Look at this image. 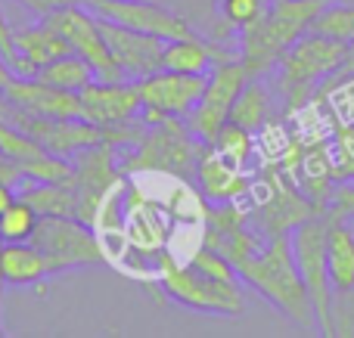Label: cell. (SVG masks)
Returning <instances> with one entry per match:
<instances>
[{
  "label": "cell",
  "instance_id": "1",
  "mask_svg": "<svg viewBox=\"0 0 354 338\" xmlns=\"http://www.w3.org/2000/svg\"><path fill=\"white\" fill-rule=\"evenodd\" d=\"M236 273L258 295L268 298L292 326H299L301 332H317V317H314L311 298H308L301 273L295 267L289 236L264 239L258 252H252L249 258L239 261Z\"/></svg>",
  "mask_w": 354,
  "mask_h": 338
},
{
  "label": "cell",
  "instance_id": "28",
  "mask_svg": "<svg viewBox=\"0 0 354 338\" xmlns=\"http://www.w3.org/2000/svg\"><path fill=\"white\" fill-rule=\"evenodd\" d=\"M19 168H22V177L35 180V183H72V174H75L72 159H62V155H53V152H44Z\"/></svg>",
  "mask_w": 354,
  "mask_h": 338
},
{
  "label": "cell",
  "instance_id": "33",
  "mask_svg": "<svg viewBox=\"0 0 354 338\" xmlns=\"http://www.w3.org/2000/svg\"><path fill=\"white\" fill-rule=\"evenodd\" d=\"M330 208L339 211L342 217H354V183H339L336 186Z\"/></svg>",
  "mask_w": 354,
  "mask_h": 338
},
{
  "label": "cell",
  "instance_id": "15",
  "mask_svg": "<svg viewBox=\"0 0 354 338\" xmlns=\"http://www.w3.org/2000/svg\"><path fill=\"white\" fill-rule=\"evenodd\" d=\"M3 99L22 112L41 118H81V99L78 93L59 90V87L47 84L41 78H16L3 87Z\"/></svg>",
  "mask_w": 354,
  "mask_h": 338
},
{
  "label": "cell",
  "instance_id": "17",
  "mask_svg": "<svg viewBox=\"0 0 354 338\" xmlns=\"http://www.w3.org/2000/svg\"><path fill=\"white\" fill-rule=\"evenodd\" d=\"M12 43H16V53H19L16 74H22V78H35L47 62L59 59V56H66V53H75L66 37L50 22H44V19L37 25H31V28L12 31Z\"/></svg>",
  "mask_w": 354,
  "mask_h": 338
},
{
  "label": "cell",
  "instance_id": "24",
  "mask_svg": "<svg viewBox=\"0 0 354 338\" xmlns=\"http://www.w3.org/2000/svg\"><path fill=\"white\" fill-rule=\"evenodd\" d=\"M317 109H326V118L333 124L348 121L354 124V72L351 74H330L320 84V90L311 99Z\"/></svg>",
  "mask_w": 354,
  "mask_h": 338
},
{
  "label": "cell",
  "instance_id": "34",
  "mask_svg": "<svg viewBox=\"0 0 354 338\" xmlns=\"http://www.w3.org/2000/svg\"><path fill=\"white\" fill-rule=\"evenodd\" d=\"M19 3H25L28 10H35L37 16H47V12L53 10H62V6H72V3H91V0H19Z\"/></svg>",
  "mask_w": 354,
  "mask_h": 338
},
{
  "label": "cell",
  "instance_id": "14",
  "mask_svg": "<svg viewBox=\"0 0 354 338\" xmlns=\"http://www.w3.org/2000/svg\"><path fill=\"white\" fill-rule=\"evenodd\" d=\"M81 99V118L93 124H122L131 118H140V87L137 81H91L78 93Z\"/></svg>",
  "mask_w": 354,
  "mask_h": 338
},
{
  "label": "cell",
  "instance_id": "22",
  "mask_svg": "<svg viewBox=\"0 0 354 338\" xmlns=\"http://www.w3.org/2000/svg\"><path fill=\"white\" fill-rule=\"evenodd\" d=\"M16 196L25 199L31 208L37 211V217L44 215H59V217H75L78 202L68 183H35V180H22L16 186Z\"/></svg>",
  "mask_w": 354,
  "mask_h": 338
},
{
  "label": "cell",
  "instance_id": "25",
  "mask_svg": "<svg viewBox=\"0 0 354 338\" xmlns=\"http://www.w3.org/2000/svg\"><path fill=\"white\" fill-rule=\"evenodd\" d=\"M212 146L218 149V152L224 155L230 165L243 168V171H249L252 159H255V152H258L255 134H252V130H245V128H239V124H233V121H227L224 128L218 130V137L212 140Z\"/></svg>",
  "mask_w": 354,
  "mask_h": 338
},
{
  "label": "cell",
  "instance_id": "9",
  "mask_svg": "<svg viewBox=\"0 0 354 338\" xmlns=\"http://www.w3.org/2000/svg\"><path fill=\"white\" fill-rule=\"evenodd\" d=\"M44 22H50L62 37L68 41V47L75 50L78 56H84L87 62L93 66L100 81H128L122 72V66L115 62L109 43H106L103 25H100V16L91 12L87 6L72 3L62 6V10H53L47 16H41Z\"/></svg>",
  "mask_w": 354,
  "mask_h": 338
},
{
  "label": "cell",
  "instance_id": "31",
  "mask_svg": "<svg viewBox=\"0 0 354 338\" xmlns=\"http://www.w3.org/2000/svg\"><path fill=\"white\" fill-rule=\"evenodd\" d=\"M189 264H193L196 270H202V273H208V277H214V279H224V283H239L236 267H233L221 252H214V248H208V246H199V248H196V252L189 255Z\"/></svg>",
  "mask_w": 354,
  "mask_h": 338
},
{
  "label": "cell",
  "instance_id": "19",
  "mask_svg": "<svg viewBox=\"0 0 354 338\" xmlns=\"http://www.w3.org/2000/svg\"><path fill=\"white\" fill-rule=\"evenodd\" d=\"M326 270H330L333 295L354 292V230L348 217L326 208Z\"/></svg>",
  "mask_w": 354,
  "mask_h": 338
},
{
  "label": "cell",
  "instance_id": "18",
  "mask_svg": "<svg viewBox=\"0 0 354 338\" xmlns=\"http://www.w3.org/2000/svg\"><path fill=\"white\" fill-rule=\"evenodd\" d=\"M230 41H212V37H180V41H165V56L162 68L187 74H208L214 62L230 59Z\"/></svg>",
  "mask_w": 354,
  "mask_h": 338
},
{
  "label": "cell",
  "instance_id": "35",
  "mask_svg": "<svg viewBox=\"0 0 354 338\" xmlns=\"http://www.w3.org/2000/svg\"><path fill=\"white\" fill-rule=\"evenodd\" d=\"M12 199H16V190H12L10 183H0V215L12 205Z\"/></svg>",
  "mask_w": 354,
  "mask_h": 338
},
{
  "label": "cell",
  "instance_id": "11",
  "mask_svg": "<svg viewBox=\"0 0 354 338\" xmlns=\"http://www.w3.org/2000/svg\"><path fill=\"white\" fill-rule=\"evenodd\" d=\"M208 74H187L171 72V68H159V72L147 74L137 81L140 87V118L149 124H159L165 118H187L196 109L202 90H205Z\"/></svg>",
  "mask_w": 354,
  "mask_h": 338
},
{
  "label": "cell",
  "instance_id": "38",
  "mask_svg": "<svg viewBox=\"0 0 354 338\" xmlns=\"http://www.w3.org/2000/svg\"><path fill=\"white\" fill-rule=\"evenodd\" d=\"M0 118H6V99H3V93H0Z\"/></svg>",
  "mask_w": 354,
  "mask_h": 338
},
{
  "label": "cell",
  "instance_id": "27",
  "mask_svg": "<svg viewBox=\"0 0 354 338\" xmlns=\"http://www.w3.org/2000/svg\"><path fill=\"white\" fill-rule=\"evenodd\" d=\"M330 159L339 183H354V124L336 121L330 130Z\"/></svg>",
  "mask_w": 354,
  "mask_h": 338
},
{
  "label": "cell",
  "instance_id": "5",
  "mask_svg": "<svg viewBox=\"0 0 354 338\" xmlns=\"http://www.w3.org/2000/svg\"><path fill=\"white\" fill-rule=\"evenodd\" d=\"M31 246L44 255L50 277H62V273L78 270V267L109 264L103 242L97 239L91 223L78 221V217H59V215L37 217Z\"/></svg>",
  "mask_w": 354,
  "mask_h": 338
},
{
  "label": "cell",
  "instance_id": "23",
  "mask_svg": "<svg viewBox=\"0 0 354 338\" xmlns=\"http://www.w3.org/2000/svg\"><path fill=\"white\" fill-rule=\"evenodd\" d=\"M35 78L47 81V84L59 87V90L81 93L87 84H91V81H97V72H93V66L84 59V56L66 53V56H59V59L47 62V66H44Z\"/></svg>",
  "mask_w": 354,
  "mask_h": 338
},
{
  "label": "cell",
  "instance_id": "2",
  "mask_svg": "<svg viewBox=\"0 0 354 338\" xmlns=\"http://www.w3.org/2000/svg\"><path fill=\"white\" fill-rule=\"evenodd\" d=\"M326 0H268L258 19L239 28V62L252 78H264L274 62L299 41Z\"/></svg>",
  "mask_w": 354,
  "mask_h": 338
},
{
  "label": "cell",
  "instance_id": "36",
  "mask_svg": "<svg viewBox=\"0 0 354 338\" xmlns=\"http://www.w3.org/2000/svg\"><path fill=\"white\" fill-rule=\"evenodd\" d=\"M12 78H16V72H12V68L6 66V59H3V56H0V93H3V87L10 84Z\"/></svg>",
  "mask_w": 354,
  "mask_h": 338
},
{
  "label": "cell",
  "instance_id": "7",
  "mask_svg": "<svg viewBox=\"0 0 354 338\" xmlns=\"http://www.w3.org/2000/svg\"><path fill=\"white\" fill-rule=\"evenodd\" d=\"M289 246H292L295 267H299L314 317H317V332L333 335V283L330 270H326V211L301 221L289 233Z\"/></svg>",
  "mask_w": 354,
  "mask_h": 338
},
{
  "label": "cell",
  "instance_id": "6",
  "mask_svg": "<svg viewBox=\"0 0 354 338\" xmlns=\"http://www.w3.org/2000/svg\"><path fill=\"white\" fill-rule=\"evenodd\" d=\"M156 279H159L162 292L171 298L174 304H183L199 314H218V317H236L243 314L245 301L239 283H224L208 273L196 270L193 264L174 261L171 255H162L159 267H156Z\"/></svg>",
  "mask_w": 354,
  "mask_h": 338
},
{
  "label": "cell",
  "instance_id": "29",
  "mask_svg": "<svg viewBox=\"0 0 354 338\" xmlns=\"http://www.w3.org/2000/svg\"><path fill=\"white\" fill-rule=\"evenodd\" d=\"M44 152H47V149H44L35 137H28L22 128H16V124H10L6 118H0V155L12 159L16 165H25V161L37 159V155H44Z\"/></svg>",
  "mask_w": 354,
  "mask_h": 338
},
{
  "label": "cell",
  "instance_id": "39",
  "mask_svg": "<svg viewBox=\"0 0 354 338\" xmlns=\"http://www.w3.org/2000/svg\"><path fill=\"white\" fill-rule=\"evenodd\" d=\"M3 246H6V242H3V236H0V258H3Z\"/></svg>",
  "mask_w": 354,
  "mask_h": 338
},
{
  "label": "cell",
  "instance_id": "21",
  "mask_svg": "<svg viewBox=\"0 0 354 338\" xmlns=\"http://www.w3.org/2000/svg\"><path fill=\"white\" fill-rule=\"evenodd\" d=\"M47 273L44 255L31 246V239L25 242H6L3 258H0V279L3 286H37Z\"/></svg>",
  "mask_w": 354,
  "mask_h": 338
},
{
  "label": "cell",
  "instance_id": "32",
  "mask_svg": "<svg viewBox=\"0 0 354 338\" xmlns=\"http://www.w3.org/2000/svg\"><path fill=\"white\" fill-rule=\"evenodd\" d=\"M264 0H221L218 3V12L221 19H224L230 28H245V25H252L258 19V12H261Z\"/></svg>",
  "mask_w": 354,
  "mask_h": 338
},
{
  "label": "cell",
  "instance_id": "40",
  "mask_svg": "<svg viewBox=\"0 0 354 338\" xmlns=\"http://www.w3.org/2000/svg\"><path fill=\"white\" fill-rule=\"evenodd\" d=\"M348 3H354V0H348Z\"/></svg>",
  "mask_w": 354,
  "mask_h": 338
},
{
  "label": "cell",
  "instance_id": "30",
  "mask_svg": "<svg viewBox=\"0 0 354 338\" xmlns=\"http://www.w3.org/2000/svg\"><path fill=\"white\" fill-rule=\"evenodd\" d=\"M37 227V211L31 208L25 199H12V205L0 215V236H3V242H25L31 239V233H35Z\"/></svg>",
  "mask_w": 354,
  "mask_h": 338
},
{
  "label": "cell",
  "instance_id": "4",
  "mask_svg": "<svg viewBox=\"0 0 354 338\" xmlns=\"http://www.w3.org/2000/svg\"><path fill=\"white\" fill-rule=\"evenodd\" d=\"M205 143L193 137L183 118H165L159 124H149V130L128 149V159H122V174L156 171L171 177H196V165Z\"/></svg>",
  "mask_w": 354,
  "mask_h": 338
},
{
  "label": "cell",
  "instance_id": "16",
  "mask_svg": "<svg viewBox=\"0 0 354 338\" xmlns=\"http://www.w3.org/2000/svg\"><path fill=\"white\" fill-rule=\"evenodd\" d=\"M196 180H199V192L208 202H233V199H243L252 186V174L230 165L212 143H205V149H202V155H199Z\"/></svg>",
  "mask_w": 354,
  "mask_h": 338
},
{
  "label": "cell",
  "instance_id": "13",
  "mask_svg": "<svg viewBox=\"0 0 354 338\" xmlns=\"http://www.w3.org/2000/svg\"><path fill=\"white\" fill-rule=\"evenodd\" d=\"M100 25H103L106 43H109L112 56H115V62L122 66L128 81H140L162 68V56H165V41H162V37L143 34V31L118 25L103 16H100Z\"/></svg>",
  "mask_w": 354,
  "mask_h": 338
},
{
  "label": "cell",
  "instance_id": "10",
  "mask_svg": "<svg viewBox=\"0 0 354 338\" xmlns=\"http://www.w3.org/2000/svg\"><path fill=\"white\" fill-rule=\"evenodd\" d=\"M249 78L252 74L245 72V66L239 59L214 62L212 72H208L205 90H202L199 103H196V109L183 118L187 128L193 130V137H199L202 143H212L214 137H218V130L227 124L233 103H236L239 90H243V84Z\"/></svg>",
  "mask_w": 354,
  "mask_h": 338
},
{
  "label": "cell",
  "instance_id": "3",
  "mask_svg": "<svg viewBox=\"0 0 354 338\" xmlns=\"http://www.w3.org/2000/svg\"><path fill=\"white\" fill-rule=\"evenodd\" d=\"M345 53H348V43L305 31L270 68L274 72L270 90L274 97H280L283 115L292 118L299 109H305L320 90V84L339 72Z\"/></svg>",
  "mask_w": 354,
  "mask_h": 338
},
{
  "label": "cell",
  "instance_id": "37",
  "mask_svg": "<svg viewBox=\"0 0 354 338\" xmlns=\"http://www.w3.org/2000/svg\"><path fill=\"white\" fill-rule=\"evenodd\" d=\"M0 335H6L3 332V279H0Z\"/></svg>",
  "mask_w": 354,
  "mask_h": 338
},
{
  "label": "cell",
  "instance_id": "20",
  "mask_svg": "<svg viewBox=\"0 0 354 338\" xmlns=\"http://www.w3.org/2000/svg\"><path fill=\"white\" fill-rule=\"evenodd\" d=\"M227 121L258 134L268 121H274V90H270L261 78H249L243 84V90H239Z\"/></svg>",
  "mask_w": 354,
  "mask_h": 338
},
{
  "label": "cell",
  "instance_id": "26",
  "mask_svg": "<svg viewBox=\"0 0 354 338\" xmlns=\"http://www.w3.org/2000/svg\"><path fill=\"white\" fill-rule=\"evenodd\" d=\"M314 34L333 37V41L354 43V3L348 0H326V6L317 12V19L311 22Z\"/></svg>",
  "mask_w": 354,
  "mask_h": 338
},
{
  "label": "cell",
  "instance_id": "12",
  "mask_svg": "<svg viewBox=\"0 0 354 338\" xmlns=\"http://www.w3.org/2000/svg\"><path fill=\"white\" fill-rule=\"evenodd\" d=\"M84 6L91 12H97V16L137 28L143 34H156L162 41H180V37L199 34L177 10L165 3H156V0H91Z\"/></svg>",
  "mask_w": 354,
  "mask_h": 338
},
{
  "label": "cell",
  "instance_id": "8",
  "mask_svg": "<svg viewBox=\"0 0 354 338\" xmlns=\"http://www.w3.org/2000/svg\"><path fill=\"white\" fill-rule=\"evenodd\" d=\"M72 168L75 174L68 186H72L75 202H78L75 217L93 227L106 192L122 180V149L112 143H93V146L72 155Z\"/></svg>",
  "mask_w": 354,
  "mask_h": 338
}]
</instances>
